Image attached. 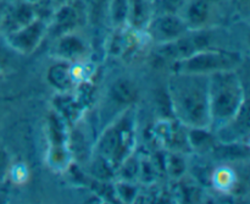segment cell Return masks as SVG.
<instances>
[{"instance_id": "1", "label": "cell", "mask_w": 250, "mask_h": 204, "mask_svg": "<svg viewBox=\"0 0 250 204\" xmlns=\"http://www.w3.org/2000/svg\"><path fill=\"white\" fill-rule=\"evenodd\" d=\"M168 100L176 119L190 129H210L209 76L173 72Z\"/></svg>"}, {"instance_id": "2", "label": "cell", "mask_w": 250, "mask_h": 204, "mask_svg": "<svg viewBox=\"0 0 250 204\" xmlns=\"http://www.w3.org/2000/svg\"><path fill=\"white\" fill-rule=\"evenodd\" d=\"M236 71L209 75L210 129L226 126L246 102L242 80Z\"/></svg>"}, {"instance_id": "3", "label": "cell", "mask_w": 250, "mask_h": 204, "mask_svg": "<svg viewBox=\"0 0 250 204\" xmlns=\"http://www.w3.org/2000/svg\"><path fill=\"white\" fill-rule=\"evenodd\" d=\"M243 63L241 53L226 49H205L173 63V72L209 76L220 71L237 70Z\"/></svg>"}, {"instance_id": "4", "label": "cell", "mask_w": 250, "mask_h": 204, "mask_svg": "<svg viewBox=\"0 0 250 204\" xmlns=\"http://www.w3.org/2000/svg\"><path fill=\"white\" fill-rule=\"evenodd\" d=\"M133 139L132 121L127 115L122 116L112 126L105 130L98 143L100 158L104 159L112 169L124 163Z\"/></svg>"}, {"instance_id": "5", "label": "cell", "mask_w": 250, "mask_h": 204, "mask_svg": "<svg viewBox=\"0 0 250 204\" xmlns=\"http://www.w3.org/2000/svg\"><path fill=\"white\" fill-rule=\"evenodd\" d=\"M151 39L160 44L168 43L188 31L186 22L180 14H166L158 12L146 24Z\"/></svg>"}, {"instance_id": "6", "label": "cell", "mask_w": 250, "mask_h": 204, "mask_svg": "<svg viewBox=\"0 0 250 204\" xmlns=\"http://www.w3.org/2000/svg\"><path fill=\"white\" fill-rule=\"evenodd\" d=\"M48 26L41 17H36L31 22L20 28L9 32L6 39L12 49L22 54H29L39 45Z\"/></svg>"}, {"instance_id": "7", "label": "cell", "mask_w": 250, "mask_h": 204, "mask_svg": "<svg viewBox=\"0 0 250 204\" xmlns=\"http://www.w3.org/2000/svg\"><path fill=\"white\" fill-rule=\"evenodd\" d=\"M84 9V2L83 5H81L77 0H68V1L62 2L53 12L49 32L58 38L63 34L75 32L81 24Z\"/></svg>"}, {"instance_id": "8", "label": "cell", "mask_w": 250, "mask_h": 204, "mask_svg": "<svg viewBox=\"0 0 250 204\" xmlns=\"http://www.w3.org/2000/svg\"><path fill=\"white\" fill-rule=\"evenodd\" d=\"M188 29L205 28L212 15V4L208 0H187L181 11Z\"/></svg>"}, {"instance_id": "9", "label": "cell", "mask_w": 250, "mask_h": 204, "mask_svg": "<svg viewBox=\"0 0 250 204\" xmlns=\"http://www.w3.org/2000/svg\"><path fill=\"white\" fill-rule=\"evenodd\" d=\"M138 95V88L128 78H119L109 90V99L119 107H128L133 104Z\"/></svg>"}, {"instance_id": "10", "label": "cell", "mask_w": 250, "mask_h": 204, "mask_svg": "<svg viewBox=\"0 0 250 204\" xmlns=\"http://www.w3.org/2000/svg\"><path fill=\"white\" fill-rule=\"evenodd\" d=\"M85 50H87L85 44L80 37L73 34V32L59 37L56 53L65 60H77L84 55Z\"/></svg>"}, {"instance_id": "11", "label": "cell", "mask_w": 250, "mask_h": 204, "mask_svg": "<svg viewBox=\"0 0 250 204\" xmlns=\"http://www.w3.org/2000/svg\"><path fill=\"white\" fill-rule=\"evenodd\" d=\"M153 4L149 0H128L127 21L136 28L146 27L151 19Z\"/></svg>"}, {"instance_id": "12", "label": "cell", "mask_w": 250, "mask_h": 204, "mask_svg": "<svg viewBox=\"0 0 250 204\" xmlns=\"http://www.w3.org/2000/svg\"><path fill=\"white\" fill-rule=\"evenodd\" d=\"M48 80L51 85L55 88L61 91H65L67 88H70L71 86V72L70 68L65 64H58V65H54L53 68L49 70L48 73Z\"/></svg>"}, {"instance_id": "13", "label": "cell", "mask_w": 250, "mask_h": 204, "mask_svg": "<svg viewBox=\"0 0 250 204\" xmlns=\"http://www.w3.org/2000/svg\"><path fill=\"white\" fill-rule=\"evenodd\" d=\"M111 21L115 26H122L127 21L128 0H110L109 6Z\"/></svg>"}, {"instance_id": "14", "label": "cell", "mask_w": 250, "mask_h": 204, "mask_svg": "<svg viewBox=\"0 0 250 204\" xmlns=\"http://www.w3.org/2000/svg\"><path fill=\"white\" fill-rule=\"evenodd\" d=\"M209 129H190L188 134L187 139H189L190 146L194 148H207L208 146H211V136L207 131Z\"/></svg>"}, {"instance_id": "15", "label": "cell", "mask_w": 250, "mask_h": 204, "mask_svg": "<svg viewBox=\"0 0 250 204\" xmlns=\"http://www.w3.org/2000/svg\"><path fill=\"white\" fill-rule=\"evenodd\" d=\"M187 0H156L153 4L158 12L166 14H181Z\"/></svg>"}, {"instance_id": "16", "label": "cell", "mask_w": 250, "mask_h": 204, "mask_svg": "<svg viewBox=\"0 0 250 204\" xmlns=\"http://www.w3.org/2000/svg\"><path fill=\"white\" fill-rule=\"evenodd\" d=\"M110 0H84L85 9L88 10V15L92 17L100 16L103 10L109 6Z\"/></svg>"}, {"instance_id": "17", "label": "cell", "mask_w": 250, "mask_h": 204, "mask_svg": "<svg viewBox=\"0 0 250 204\" xmlns=\"http://www.w3.org/2000/svg\"><path fill=\"white\" fill-rule=\"evenodd\" d=\"M185 161L180 157L171 156V158L167 160V170L170 171L171 175L181 176L183 174V171H185Z\"/></svg>"}, {"instance_id": "18", "label": "cell", "mask_w": 250, "mask_h": 204, "mask_svg": "<svg viewBox=\"0 0 250 204\" xmlns=\"http://www.w3.org/2000/svg\"><path fill=\"white\" fill-rule=\"evenodd\" d=\"M10 169V158L9 154L0 148V183H2L9 174Z\"/></svg>"}, {"instance_id": "19", "label": "cell", "mask_w": 250, "mask_h": 204, "mask_svg": "<svg viewBox=\"0 0 250 204\" xmlns=\"http://www.w3.org/2000/svg\"><path fill=\"white\" fill-rule=\"evenodd\" d=\"M233 6L236 7L237 11L243 12V14L248 15L249 6H250V0H231Z\"/></svg>"}, {"instance_id": "20", "label": "cell", "mask_w": 250, "mask_h": 204, "mask_svg": "<svg viewBox=\"0 0 250 204\" xmlns=\"http://www.w3.org/2000/svg\"><path fill=\"white\" fill-rule=\"evenodd\" d=\"M5 15H6V12H5V7H4V5L0 2V26H1L2 22H4Z\"/></svg>"}, {"instance_id": "21", "label": "cell", "mask_w": 250, "mask_h": 204, "mask_svg": "<svg viewBox=\"0 0 250 204\" xmlns=\"http://www.w3.org/2000/svg\"><path fill=\"white\" fill-rule=\"evenodd\" d=\"M208 1L210 2V4H219V2H221V1H224V0H208Z\"/></svg>"}, {"instance_id": "22", "label": "cell", "mask_w": 250, "mask_h": 204, "mask_svg": "<svg viewBox=\"0 0 250 204\" xmlns=\"http://www.w3.org/2000/svg\"><path fill=\"white\" fill-rule=\"evenodd\" d=\"M149 1H150V2H151V4H154V2H155V1H156V0H149Z\"/></svg>"}]
</instances>
